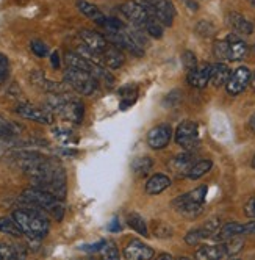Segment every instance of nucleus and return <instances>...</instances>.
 <instances>
[{
	"instance_id": "nucleus-1",
	"label": "nucleus",
	"mask_w": 255,
	"mask_h": 260,
	"mask_svg": "<svg viewBox=\"0 0 255 260\" xmlns=\"http://www.w3.org/2000/svg\"><path fill=\"white\" fill-rule=\"evenodd\" d=\"M11 216L19 224L24 235H27L30 240H43L50 231V222L46 216V212L34 206L33 209H17Z\"/></svg>"
},
{
	"instance_id": "nucleus-2",
	"label": "nucleus",
	"mask_w": 255,
	"mask_h": 260,
	"mask_svg": "<svg viewBox=\"0 0 255 260\" xmlns=\"http://www.w3.org/2000/svg\"><path fill=\"white\" fill-rule=\"evenodd\" d=\"M21 199L24 202H27L28 206H34L41 210H44L46 213H50L57 221H61L64 216V206H63V201L58 199L57 196H53L41 188H27L22 191Z\"/></svg>"
},
{
	"instance_id": "nucleus-3",
	"label": "nucleus",
	"mask_w": 255,
	"mask_h": 260,
	"mask_svg": "<svg viewBox=\"0 0 255 260\" xmlns=\"http://www.w3.org/2000/svg\"><path fill=\"white\" fill-rule=\"evenodd\" d=\"M47 108H49V111H52V113H57L70 122L80 124L83 121V113H85L83 104L77 99H70V98L64 96L63 92L52 94L47 99Z\"/></svg>"
},
{
	"instance_id": "nucleus-4",
	"label": "nucleus",
	"mask_w": 255,
	"mask_h": 260,
	"mask_svg": "<svg viewBox=\"0 0 255 260\" xmlns=\"http://www.w3.org/2000/svg\"><path fill=\"white\" fill-rule=\"evenodd\" d=\"M205 196H207V187H205V185H200V187H197L196 190L178 196L172 202V206L181 215L194 218V216H197L200 212H202V204L205 201Z\"/></svg>"
},
{
	"instance_id": "nucleus-5",
	"label": "nucleus",
	"mask_w": 255,
	"mask_h": 260,
	"mask_svg": "<svg viewBox=\"0 0 255 260\" xmlns=\"http://www.w3.org/2000/svg\"><path fill=\"white\" fill-rule=\"evenodd\" d=\"M64 82L67 86L76 89L79 94L83 96H91L97 89L99 80L86 71H80L76 68H69L64 71Z\"/></svg>"
},
{
	"instance_id": "nucleus-6",
	"label": "nucleus",
	"mask_w": 255,
	"mask_h": 260,
	"mask_svg": "<svg viewBox=\"0 0 255 260\" xmlns=\"http://www.w3.org/2000/svg\"><path fill=\"white\" fill-rule=\"evenodd\" d=\"M175 143L184 149H193L199 141V125L193 121L180 122L175 130Z\"/></svg>"
},
{
	"instance_id": "nucleus-7",
	"label": "nucleus",
	"mask_w": 255,
	"mask_h": 260,
	"mask_svg": "<svg viewBox=\"0 0 255 260\" xmlns=\"http://www.w3.org/2000/svg\"><path fill=\"white\" fill-rule=\"evenodd\" d=\"M250 76H252V72L249 71V68H246V66L236 68L230 74L229 82L226 83V88H227L229 94L230 96H236V94H240V92H243L246 89V86L250 83Z\"/></svg>"
},
{
	"instance_id": "nucleus-8",
	"label": "nucleus",
	"mask_w": 255,
	"mask_h": 260,
	"mask_svg": "<svg viewBox=\"0 0 255 260\" xmlns=\"http://www.w3.org/2000/svg\"><path fill=\"white\" fill-rule=\"evenodd\" d=\"M171 138H172V128H171V125L160 124V125H155L154 128L149 130L148 144H149V147H152V149L160 151V149H165V147L169 144Z\"/></svg>"
},
{
	"instance_id": "nucleus-9",
	"label": "nucleus",
	"mask_w": 255,
	"mask_h": 260,
	"mask_svg": "<svg viewBox=\"0 0 255 260\" xmlns=\"http://www.w3.org/2000/svg\"><path fill=\"white\" fill-rule=\"evenodd\" d=\"M16 113L19 115V116H22V118H25V119L40 122V124H52L53 122L52 111L43 110V108H38V107H33V105H28V104L17 105L16 107Z\"/></svg>"
},
{
	"instance_id": "nucleus-10",
	"label": "nucleus",
	"mask_w": 255,
	"mask_h": 260,
	"mask_svg": "<svg viewBox=\"0 0 255 260\" xmlns=\"http://www.w3.org/2000/svg\"><path fill=\"white\" fill-rule=\"evenodd\" d=\"M255 234V222H247V224H241V222H227L221 228V231L216 234V238L220 241H226L233 237L240 235H250Z\"/></svg>"
},
{
	"instance_id": "nucleus-11",
	"label": "nucleus",
	"mask_w": 255,
	"mask_h": 260,
	"mask_svg": "<svg viewBox=\"0 0 255 260\" xmlns=\"http://www.w3.org/2000/svg\"><path fill=\"white\" fill-rule=\"evenodd\" d=\"M121 13L133 24H144L151 17L148 7L133 2V0H129V2L121 5Z\"/></svg>"
},
{
	"instance_id": "nucleus-12",
	"label": "nucleus",
	"mask_w": 255,
	"mask_h": 260,
	"mask_svg": "<svg viewBox=\"0 0 255 260\" xmlns=\"http://www.w3.org/2000/svg\"><path fill=\"white\" fill-rule=\"evenodd\" d=\"M124 257L129 260H148L154 257V249L141 240H132L124 249Z\"/></svg>"
},
{
	"instance_id": "nucleus-13",
	"label": "nucleus",
	"mask_w": 255,
	"mask_h": 260,
	"mask_svg": "<svg viewBox=\"0 0 255 260\" xmlns=\"http://www.w3.org/2000/svg\"><path fill=\"white\" fill-rule=\"evenodd\" d=\"M79 36H80V40L83 41L85 46H88L91 50H94L97 53H102L108 47V41H106L105 36H102L100 33H97L94 30L83 28V30H80Z\"/></svg>"
},
{
	"instance_id": "nucleus-14",
	"label": "nucleus",
	"mask_w": 255,
	"mask_h": 260,
	"mask_svg": "<svg viewBox=\"0 0 255 260\" xmlns=\"http://www.w3.org/2000/svg\"><path fill=\"white\" fill-rule=\"evenodd\" d=\"M30 80L36 88H40V89H43L46 92H50V94H58V92L64 91V88L60 83L49 80L41 71H33L30 74Z\"/></svg>"
},
{
	"instance_id": "nucleus-15",
	"label": "nucleus",
	"mask_w": 255,
	"mask_h": 260,
	"mask_svg": "<svg viewBox=\"0 0 255 260\" xmlns=\"http://www.w3.org/2000/svg\"><path fill=\"white\" fill-rule=\"evenodd\" d=\"M210 76H211V64H205L202 68H196V69L190 71L187 80L191 86L202 89L208 85Z\"/></svg>"
},
{
	"instance_id": "nucleus-16",
	"label": "nucleus",
	"mask_w": 255,
	"mask_h": 260,
	"mask_svg": "<svg viewBox=\"0 0 255 260\" xmlns=\"http://www.w3.org/2000/svg\"><path fill=\"white\" fill-rule=\"evenodd\" d=\"M227 24L235 33H240V35H250L253 31L252 22L247 21L246 17L240 13H229Z\"/></svg>"
},
{
	"instance_id": "nucleus-17",
	"label": "nucleus",
	"mask_w": 255,
	"mask_h": 260,
	"mask_svg": "<svg viewBox=\"0 0 255 260\" xmlns=\"http://www.w3.org/2000/svg\"><path fill=\"white\" fill-rule=\"evenodd\" d=\"M194 257L200 260H217V258H224L229 255H227L226 245L221 243V245H213V246H200L196 251Z\"/></svg>"
},
{
	"instance_id": "nucleus-18",
	"label": "nucleus",
	"mask_w": 255,
	"mask_h": 260,
	"mask_svg": "<svg viewBox=\"0 0 255 260\" xmlns=\"http://www.w3.org/2000/svg\"><path fill=\"white\" fill-rule=\"evenodd\" d=\"M77 8H79V11H80L82 14H85L86 17H89L91 21H94L96 24L105 27L106 17H105V14H103L96 5L86 2V0H77Z\"/></svg>"
},
{
	"instance_id": "nucleus-19",
	"label": "nucleus",
	"mask_w": 255,
	"mask_h": 260,
	"mask_svg": "<svg viewBox=\"0 0 255 260\" xmlns=\"http://www.w3.org/2000/svg\"><path fill=\"white\" fill-rule=\"evenodd\" d=\"M229 53H230V61H240L246 57L247 53V44L236 35H229Z\"/></svg>"
},
{
	"instance_id": "nucleus-20",
	"label": "nucleus",
	"mask_w": 255,
	"mask_h": 260,
	"mask_svg": "<svg viewBox=\"0 0 255 260\" xmlns=\"http://www.w3.org/2000/svg\"><path fill=\"white\" fill-rule=\"evenodd\" d=\"M171 185V179L165 174H155L152 176L148 182H145V193L151 196H157L165 191Z\"/></svg>"
},
{
	"instance_id": "nucleus-21",
	"label": "nucleus",
	"mask_w": 255,
	"mask_h": 260,
	"mask_svg": "<svg viewBox=\"0 0 255 260\" xmlns=\"http://www.w3.org/2000/svg\"><path fill=\"white\" fill-rule=\"evenodd\" d=\"M102 60H103V64H106L108 68L118 69V68H121L124 64L125 57H124V53L121 52V49L113 46V47H106L102 52Z\"/></svg>"
},
{
	"instance_id": "nucleus-22",
	"label": "nucleus",
	"mask_w": 255,
	"mask_h": 260,
	"mask_svg": "<svg viewBox=\"0 0 255 260\" xmlns=\"http://www.w3.org/2000/svg\"><path fill=\"white\" fill-rule=\"evenodd\" d=\"M64 60H66V64L69 68H76V69H80V71H86L89 74L93 72V69H94V63H91L86 58H83L79 52H66Z\"/></svg>"
},
{
	"instance_id": "nucleus-23",
	"label": "nucleus",
	"mask_w": 255,
	"mask_h": 260,
	"mask_svg": "<svg viewBox=\"0 0 255 260\" xmlns=\"http://www.w3.org/2000/svg\"><path fill=\"white\" fill-rule=\"evenodd\" d=\"M230 69L227 64L224 63H216V64H211V76H210V82L214 85V86H223L229 82L230 79Z\"/></svg>"
},
{
	"instance_id": "nucleus-24",
	"label": "nucleus",
	"mask_w": 255,
	"mask_h": 260,
	"mask_svg": "<svg viewBox=\"0 0 255 260\" xmlns=\"http://www.w3.org/2000/svg\"><path fill=\"white\" fill-rule=\"evenodd\" d=\"M27 252L24 246L10 245V243H0V257L2 260H17V258H25Z\"/></svg>"
},
{
	"instance_id": "nucleus-25",
	"label": "nucleus",
	"mask_w": 255,
	"mask_h": 260,
	"mask_svg": "<svg viewBox=\"0 0 255 260\" xmlns=\"http://www.w3.org/2000/svg\"><path fill=\"white\" fill-rule=\"evenodd\" d=\"M0 232L7 234L10 237H14V238L24 237L22 229L19 228V224H17L13 216H2L0 218Z\"/></svg>"
},
{
	"instance_id": "nucleus-26",
	"label": "nucleus",
	"mask_w": 255,
	"mask_h": 260,
	"mask_svg": "<svg viewBox=\"0 0 255 260\" xmlns=\"http://www.w3.org/2000/svg\"><path fill=\"white\" fill-rule=\"evenodd\" d=\"M119 96H121V108L125 110L127 107H130L136 102L138 88L135 85H125L119 89Z\"/></svg>"
},
{
	"instance_id": "nucleus-27",
	"label": "nucleus",
	"mask_w": 255,
	"mask_h": 260,
	"mask_svg": "<svg viewBox=\"0 0 255 260\" xmlns=\"http://www.w3.org/2000/svg\"><path fill=\"white\" fill-rule=\"evenodd\" d=\"M154 166V161L151 157H138L132 161V171L135 176L141 177L144 174H148Z\"/></svg>"
},
{
	"instance_id": "nucleus-28",
	"label": "nucleus",
	"mask_w": 255,
	"mask_h": 260,
	"mask_svg": "<svg viewBox=\"0 0 255 260\" xmlns=\"http://www.w3.org/2000/svg\"><path fill=\"white\" fill-rule=\"evenodd\" d=\"M211 166H213L211 160H200V161L191 165V168H190V171H188L187 176H188L190 179H193V180L200 179V177L205 176V174L211 170Z\"/></svg>"
},
{
	"instance_id": "nucleus-29",
	"label": "nucleus",
	"mask_w": 255,
	"mask_h": 260,
	"mask_svg": "<svg viewBox=\"0 0 255 260\" xmlns=\"http://www.w3.org/2000/svg\"><path fill=\"white\" fill-rule=\"evenodd\" d=\"M127 224H129L133 231H136L141 235H145V237L149 235V229H148V224H145V219L138 213H129V215H127Z\"/></svg>"
},
{
	"instance_id": "nucleus-30",
	"label": "nucleus",
	"mask_w": 255,
	"mask_h": 260,
	"mask_svg": "<svg viewBox=\"0 0 255 260\" xmlns=\"http://www.w3.org/2000/svg\"><path fill=\"white\" fill-rule=\"evenodd\" d=\"M144 27H145V31H148L149 36H152V38H158V40L163 36V31H165V25H163L161 22H158L152 16L144 22Z\"/></svg>"
},
{
	"instance_id": "nucleus-31",
	"label": "nucleus",
	"mask_w": 255,
	"mask_h": 260,
	"mask_svg": "<svg viewBox=\"0 0 255 260\" xmlns=\"http://www.w3.org/2000/svg\"><path fill=\"white\" fill-rule=\"evenodd\" d=\"M191 157L190 155H178L172 160V168L178 173V174H188L190 168H191Z\"/></svg>"
},
{
	"instance_id": "nucleus-32",
	"label": "nucleus",
	"mask_w": 255,
	"mask_h": 260,
	"mask_svg": "<svg viewBox=\"0 0 255 260\" xmlns=\"http://www.w3.org/2000/svg\"><path fill=\"white\" fill-rule=\"evenodd\" d=\"M213 53L217 60L221 61H230V53H229V41L223 40V41H216L213 46Z\"/></svg>"
},
{
	"instance_id": "nucleus-33",
	"label": "nucleus",
	"mask_w": 255,
	"mask_h": 260,
	"mask_svg": "<svg viewBox=\"0 0 255 260\" xmlns=\"http://www.w3.org/2000/svg\"><path fill=\"white\" fill-rule=\"evenodd\" d=\"M208 237H210V235L207 234V231H205L204 228H199V229L190 231V232L185 235V241H187L188 245H191V246H196V245H199L204 238H208Z\"/></svg>"
},
{
	"instance_id": "nucleus-34",
	"label": "nucleus",
	"mask_w": 255,
	"mask_h": 260,
	"mask_svg": "<svg viewBox=\"0 0 255 260\" xmlns=\"http://www.w3.org/2000/svg\"><path fill=\"white\" fill-rule=\"evenodd\" d=\"M17 128L13 122L4 119L2 116H0V138L2 140H8V138H13L17 135Z\"/></svg>"
},
{
	"instance_id": "nucleus-35",
	"label": "nucleus",
	"mask_w": 255,
	"mask_h": 260,
	"mask_svg": "<svg viewBox=\"0 0 255 260\" xmlns=\"http://www.w3.org/2000/svg\"><path fill=\"white\" fill-rule=\"evenodd\" d=\"M224 245H226V249H227V255L232 257L235 254H238L244 245V241L243 238H238V237H233V238H229L224 241Z\"/></svg>"
},
{
	"instance_id": "nucleus-36",
	"label": "nucleus",
	"mask_w": 255,
	"mask_h": 260,
	"mask_svg": "<svg viewBox=\"0 0 255 260\" xmlns=\"http://www.w3.org/2000/svg\"><path fill=\"white\" fill-rule=\"evenodd\" d=\"M181 63H184V68L190 72L197 68V57L191 50H185L181 53Z\"/></svg>"
},
{
	"instance_id": "nucleus-37",
	"label": "nucleus",
	"mask_w": 255,
	"mask_h": 260,
	"mask_svg": "<svg viewBox=\"0 0 255 260\" xmlns=\"http://www.w3.org/2000/svg\"><path fill=\"white\" fill-rule=\"evenodd\" d=\"M103 258H119V251L113 241H105L103 248L100 249Z\"/></svg>"
},
{
	"instance_id": "nucleus-38",
	"label": "nucleus",
	"mask_w": 255,
	"mask_h": 260,
	"mask_svg": "<svg viewBox=\"0 0 255 260\" xmlns=\"http://www.w3.org/2000/svg\"><path fill=\"white\" fill-rule=\"evenodd\" d=\"M30 49H31V52L36 55V57H41V58H44L46 55L49 53V49H47V46H46L43 41H40V40H34V41H31V43H30Z\"/></svg>"
},
{
	"instance_id": "nucleus-39",
	"label": "nucleus",
	"mask_w": 255,
	"mask_h": 260,
	"mask_svg": "<svg viewBox=\"0 0 255 260\" xmlns=\"http://www.w3.org/2000/svg\"><path fill=\"white\" fill-rule=\"evenodd\" d=\"M10 72V61L4 53H0V83H4L8 79Z\"/></svg>"
},
{
	"instance_id": "nucleus-40",
	"label": "nucleus",
	"mask_w": 255,
	"mask_h": 260,
	"mask_svg": "<svg viewBox=\"0 0 255 260\" xmlns=\"http://www.w3.org/2000/svg\"><path fill=\"white\" fill-rule=\"evenodd\" d=\"M196 31L200 36H211V33L214 31V27L208 21H199V24L196 25Z\"/></svg>"
},
{
	"instance_id": "nucleus-41",
	"label": "nucleus",
	"mask_w": 255,
	"mask_h": 260,
	"mask_svg": "<svg viewBox=\"0 0 255 260\" xmlns=\"http://www.w3.org/2000/svg\"><path fill=\"white\" fill-rule=\"evenodd\" d=\"M103 245H105V240H100V241H97L96 245H85L80 249L82 251H86V252H99L103 248Z\"/></svg>"
},
{
	"instance_id": "nucleus-42",
	"label": "nucleus",
	"mask_w": 255,
	"mask_h": 260,
	"mask_svg": "<svg viewBox=\"0 0 255 260\" xmlns=\"http://www.w3.org/2000/svg\"><path fill=\"white\" fill-rule=\"evenodd\" d=\"M244 213H246V216H249V218H255V198H252V199H249V201L246 202V206H244Z\"/></svg>"
},
{
	"instance_id": "nucleus-43",
	"label": "nucleus",
	"mask_w": 255,
	"mask_h": 260,
	"mask_svg": "<svg viewBox=\"0 0 255 260\" xmlns=\"http://www.w3.org/2000/svg\"><path fill=\"white\" fill-rule=\"evenodd\" d=\"M172 234V231L169 229V228H166V226H163V224H160V228H155V235L157 237H169Z\"/></svg>"
},
{
	"instance_id": "nucleus-44",
	"label": "nucleus",
	"mask_w": 255,
	"mask_h": 260,
	"mask_svg": "<svg viewBox=\"0 0 255 260\" xmlns=\"http://www.w3.org/2000/svg\"><path fill=\"white\" fill-rule=\"evenodd\" d=\"M50 63H52V66L55 68V69L60 68V55H58V52H53L50 55Z\"/></svg>"
},
{
	"instance_id": "nucleus-45",
	"label": "nucleus",
	"mask_w": 255,
	"mask_h": 260,
	"mask_svg": "<svg viewBox=\"0 0 255 260\" xmlns=\"http://www.w3.org/2000/svg\"><path fill=\"white\" fill-rule=\"evenodd\" d=\"M122 229V226L119 224V221L115 218L112 222H110V224H108V231H112V232H118V231H121Z\"/></svg>"
},
{
	"instance_id": "nucleus-46",
	"label": "nucleus",
	"mask_w": 255,
	"mask_h": 260,
	"mask_svg": "<svg viewBox=\"0 0 255 260\" xmlns=\"http://www.w3.org/2000/svg\"><path fill=\"white\" fill-rule=\"evenodd\" d=\"M185 4H187V7H188L190 10H193V11H197V8H199L197 2H194V0H185Z\"/></svg>"
},
{
	"instance_id": "nucleus-47",
	"label": "nucleus",
	"mask_w": 255,
	"mask_h": 260,
	"mask_svg": "<svg viewBox=\"0 0 255 260\" xmlns=\"http://www.w3.org/2000/svg\"><path fill=\"white\" fill-rule=\"evenodd\" d=\"M142 2H144V5H145V7L151 8V7H155V5L160 2V0H142Z\"/></svg>"
},
{
	"instance_id": "nucleus-48",
	"label": "nucleus",
	"mask_w": 255,
	"mask_h": 260,
	"mask_svg": "<svg viewBox=\"0 0 255 260\" xmlns=\"http://www.w3.org/2000/svg\"><path fill=\"white\" fill-rule=\"evenodd\" d=\"M249 128L252 130V132L255 134V115L249 119Z\"/></svg>"
},
{
	"instance_id": "nucleus-49",
	"label": "nucleus",
	"mask_w": 255,
	"mask_h": 260,
	"mask_svg": "<svg viewBox=\"0 0 255 260\" xmlns=\"http://www.w3.org/2000/svg\"><path fill=\"white\" fill-rule=\"evenodd\" d=\"M250 86H252V89L255 91V72H252V76H250V83H249Z\"/></svg>"
},
{
	"instance_id": "nucleus-50",
	"label": "nucleus",
	"mask_w": 255,
	"mask_h": 260,
	"mask_svg": "<svg viewBox=\"0 0 255 260\" xmlns=\"http://www.w3.org/2000/svg\"><path fill=\"white\" fill-rule=\"evenodd\" d=\"M158 258H172V255L171 254H160Z\"/></svg>"
},
{
	"instance_id": "nucleus-51",
	"label": "nucleus",
	"mask_w": 255,
	"mask_h": 260,
	"mask_svg": "<svg viewBox=\"0 0 255 260\" xmlns=\"http://www.w3.org/2000/svg\"><path fill=\"white\" fill-rule=\"evenodd\" d=\"M247 2H249V4H250V5H252L253 8H255V0H247Z\"/></svg>"
},
{
	"instance_id": "nucleus-52",
	"label": "nucleus",
	"mask_w": 255,
	"mask_h": 260,
	"mask_svg": "<svg viewBox=\"0 0 255 260\" xmlns=\"http://www.w3.org/2000/svg\"><path fill=\"white\" fill-rule=\"evenodd\" d=\"M252 166H253V168H255V155H253V160H252Z\"/></svg>"
},
{
	"instance_id": "nucleus-53",
	"label": "nucleus",
	"mask_w": 255,
	"mask_h": 260,
	"mask_svg": "<svg viewBox=\"0 0 255 260\" xmlns=\"http://www.w3.org/2000/svg\"><path fill=\"white\" fill-rule=\"evenodd\" d=\"M0 260H2V257H0Z\"/></svg>"
}]
</instances>
